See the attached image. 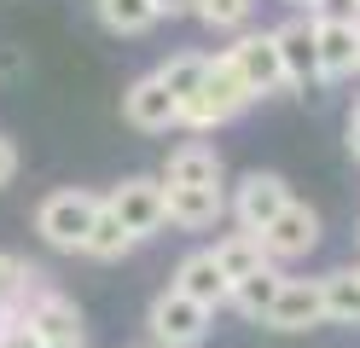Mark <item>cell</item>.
I'll return each mask as SVG.
<instances>
[{
    "mask_svg": "<svg viewBox=\"0 0 360 348\" xmlns=\"http://www.w3.org/2000/svg\"><path fill=\"white\" fill-rule=\"evenodd\" d=\"M285 203H290V180L274 174V169H256V174H244L238 192H233V221L250 226V232H262Z\"/></svg>",
    "mask_w": 360,
    "mask_h": 348,
    "instance_id": "obj_8",
    "label": "cell"
},
{
    "mask_svg": "<svg viewBox=\"0 0 360 348\" xmlns=\"http://www.w3.org/2000/svg\"><path fill=\"white\" fill-rule=\"evenodd\" d=\"M163 180L169 186H221V151L215 146H180V151H169V162H163Z\"/></svg>",
    "mask_w": 360,
    "mask_h": 348,
    "instance_id": "obj_15",
    "label": "cell"
},
{
    "mask_svg": "<svg viewBox=\"0 0 360 348\" xmlns=\"http://www.w3.org/2000/svg\"><path fill=\"white\" fill-rule=\"evenodd\" d=\"M343 134H349V157L360 162V99H354V110H349V122H343Z\"/></svg>",
    "mask_w": 360,
    "mask_h": 348,
    "instance_id": "obj_27",
    "label": "cell"
},
{
    "mask_svg": "<svg viewBox=\"0 0 360 348\" xmlns=\"http://www.w3.org/2000/svg\"><path fill=\"white\" fill-rule=\"evenodd\" d=\"M308 12H314V18H354V12H360V0H314Z\"/></svg>",
    "mask_w": 360,
    "mask_h": 348,
    "instance_id": "obj_25",
    "label": "cell"
},
{
    "mask_svg": "<svg viewBox=\"0 0 360 348\" xmlns=\"http://www.w3.org/2000/svg\"><path fill=\"white\" fill-rule=\"evenodd\" d=\"M151 6H157V18H186L192 0H151Z\"/></svg>",
    "mask_w": 360,
    "mask_h": 348,
    "instance_id": "obj_28",
    "label": "cell"
},
{
    "mask_svg": "<svg viewBox=\"0 0 360 348\" xmlns=\"http://www.w3.org/2000/svg\"><path fill=\"white\" fill-rule=\"evenodd\" d=\"M285 6H314V0H285Z\"/></svg>",
    "mask_w": 360,
    "mask_h": 348,
    "instance_id": "obj_30",
    "label": "cell"
},
{
    "mask_svg": "<svg viewBox=\"0 0 360 348\" xmlns=\"http://www.w3.org/2000/svg\"><path fill=\"white\" fill-rule=\"evenodd\" d=\"M134 244H140V238L128 232V221L105 203V209H99V221H94V232H87V250H82V255H94V262H122Z\"/></svg>",
    "mask_w": 360,
    "mask_h": 348,
    "instance_id": "obj_19",
    "label": "cell"
},
{
    "mask_svg": "<svg viewBox=\"0 0 360 348\" xmlns=\"http://www.w3.org/2000/svg\"><path fill=\"white\" fill-rule=\"evenodd\" d=\"M320 41V82H349L360 70V23L354 18H314Z\"/></svg>",
    "mask_w": 360,
    "mask_h": 348,
    "instance_id": "obj_10",
    "label": "cell"
},
{
    "mask_svg": "<svg viewBox=\"0 0 360 348\" xmlns=\"http://www.w3.org/2000/svg\"><path fill=\"white\" fill-rule=\"evenodd\" d=\"M99 23L110 35H146L157 23V6L151 0H99Z\"/></svg>",
    "mask_w": 360,
    "mask_h": 348,
    "instance_id": "obj_21",
    "label": "cell"
},
{
    "mask_svg": "<svg viewBox=\"0 0 360 348\" xmlns=\"http://www.w3.org/2000/svg\"><path fill=\"white\" fill-rule=\"evenodd\" d=\"M99 209H105V198H94L87 186H58V192L41 198V209H35V232H41L53 250L76 255V250H87V232H94Z\"/></svg>",
    "mask_w": 360,
    "mask_h": 348,
    "instance_id": "obj_2",
    "label": "cell"
},
{
    "mask_svg": "<svg viewBox=\"0 0 360 348\" xmlns=\"http://www.w3.org/2000/svg\"><path fill=\"white\" fill-rule=\"evenodd\" d=\"M122 116H128V128H140V134H169V128H180V99L151 70V76H140L122 93Z\"/></svg>",
    "mask_w": 360,
    "mask_h": 348,
    "instance_id": "obj_7",
    "label": "cell"
},
{
    "mask_svg": "<svg viewBox=\"0 0 360 348\" xmlns=\"http://www.w3.org/2000/svg\"><path fill=\"white\" fill-rule=\"evenodd\" d=\"M18 314L35 325L41 342H53V337H82V308H76L70 296L47 290V285H35V290L24 296V308H18Z\"/></svg>",
    "mask_w": 360,
    "mask_h": 348,
    "instance_id": "obj_13",
    "label": "cell"
},
{
    "mask_svg": "<svg viewBox=\"0 0 360 348\" xmlns=\"http://www.w3.org/2000/svg\"><path fill=\"white\" fill-rule=\"evenodd\" d=\"M0 348H41V337L24 314H0Z\"/></svg>",
    "mask_w": 360,
    "mask_h": 348,
    "instance_id": "obj_24",
    "label": "cell"
},
{
    "mask_svg": "<svg viewBox=\"0 0 360 348\" xmlns=\"http://www.w3.org/2000/svg\"><path fill=\"white\" fill-rule=\"evenodd\" d=\"M210 319H215V308H204V302H192L186 290H163L151 302V314H146V331H151V342L157 348H198L210 337Z\"/></svg>",
    "mask_w": 360,
    "mask_h": 348,
    "instance_id": "obj_3",
    "label": "cell"
},
{
    "mask_svg": "<svg viewBox=\"0 0 360 348\" xmlns=\"http://www.w3.org/2000/svg\"><path fill=\"white\" fill-rule=\"evenodd\" d=\"M279 285H285L279 262H267V267H256L250 278H238V285H233V308H238L244 319H267V308H274Z\"/></svg>",
    "mask_w": 360,
    "mask_h": 348,
    "instance_id": "obj_18",
    "label": "cell"
},
{
    "mask_svg": "<svg viewBox=\"0 0 360 348\" xmlns=\"http://www.w3.org/2000/svg\"><path fill=\"white\" fill-rule=\"evenodd\" d=\"M105 203L128 221V232H134V238H151V232H163V226H169V186H163V180H151V174L122 180Z\"/></svg>",
    "mask_w": 360,
    "mask_h": 348,
    "instance_id": "obj_5",
    "label": "cell"
},
{
    "mask_svg": "<svg viewBox=\"0 0 360 348\" xmlns=\"http://www.w3.org/2000/svg\"><path fill=\"white\" fill-rule=\"evenodd\" d=\"M215 262H221V273L233 278H250L256 267H267V244H262V232H250V226H238V232H227V238H215Z\"/></svg>",
    "mask_w": 360,
    "mask_h": 348,
    "instance_id": "obj_16",
    "label": "cell"
},
{
    "mask_svg": "<svg viewBox=\"0 0 360 348\" xmlns=\"http://www.w3.org/2000/svg\"><path fill=\"white\" fill-rule=\"evenodd\" d=\"M279 58H285V76L290 87H308V82H320V41H314V12H297V18H285L279 30Z\"/></svg>",
    "mask_w": 360,
    "mask_h": 348,
    "instance_id": "obj_11",
    "label": "cell"
},
{
    "mask_svg": "<svg viewBox=\"0 0 360 348\" xmlns=\"http://www.w3.org/2000/svg\"><path fill=\"white\" fill-rule=\"evenodd\" d=\"M192 18L204 30H244L250 23V0H192Z\"/></svg>",
    "mask_w": 360,
    "mask_h": 348,
    "instance_id": "obj_23",
    "label": "cell"
},
{
    "mask_svg": "<svg viewBox=\"0 0 360 348\" xmlns=\"http://www.w3.org/2000/svg\"><path fill=\"white\" fill-rule=\"evenodd\" d=\"M262 244H267V262H302V255H314V244H320V215L290 198L279 215L262 226Z\"/></svg>",
    "mask_w": 360,
    "mask_h": 348,
    "instance_id": "obj_6",
    "label": "cell"
},
{
    "mask_svg": "<svg viewBox=\"0 0 360 348\" xmlns=\"http://www.w3.org/2000/svg\"><path fill=\"white\" fill-rule=\"evenodd\" d=\"M169 186V180H163ZM227 215V198H221V186H169V226L180 232H204Z\"/></svg>",
    "mask_w": 360,
    "mask_h": 348,
    "instance_id": "obj_14",
    "label": "cell"
},
{
    "mask_svg": "<svg viewBox=\"0 0 360 348\" xmlns=\"http://www.w3.org/2000/svg\"><path fill=\"white\" fill-rule=\"evenodd\" d=\"M169 285H174V290H186L192 302H204V308H227V302H233V278L221 273L215 250H192V255H180V267H174Z\"/></svg>",
    "mask_w": 360,
    "mask_h": 348,
    "instance_id": "obj_12",
    "label": "cell"
},
{
    "mask_svg": "<svg viewBox=\"0 0 360 348\" xmlns=\"http://www.w3.org/2000/svg\"><path fill=\"white\" fill-rule=\"evenodd\" d=\"M35 285H41V273H35L30 262H18V255L0 250V314H18Z\"/></svg>",
    "mask_w": 360,
    "mask_h": 348,
    "instance_id": "obj_22",
    "label": "cell"
},
{
    "mask_svg": "<svg viewBox=\"0 0 360 348\" xmlns=\"http://www.w3.org/2000/svg\"><path fill=\"white\" fill-rule=\"evenodd\" d=\"M227 53H233V64L244 70V82L256 87V99L290 93V76H285V58H279L274 30H238V41L227 46Z\"/></svg>",
    "mask_w": 360,
    "mask_h": 348,
    "instance_id": "obj_4",
    "label": "cell"
},
{
    "mask_svg": "<svg viewBox=\"0 0 360 348\" xmlns=\"http://www.w3.org/2000/svg\"><path fill=\"white\" fill-rule=\"evenodd\" d=\"M41 348H87V337H53V342H41Z\"/></svg>",
    "mask_w": 360,
    "mask_h": 348,
    "instance_id": "obj_29",
    "label": "cell"
},
{
    "mask_svg": "<svg viewBox=\"0 0 360 348\" xmlns=\"http://www.w3.org/2000/svg\"><path fill=\"white\" fill-rule=\"evenodd\" d=\"M157 76H163V87L174 93L180 105H186L192 93L204 87V76H210V58H204V53H174L169 64H157Z\"/></svg>",
    "mask_w": 360,
    "mask_h": 348,
    "instance_id": "obj_20",
    "label": "cell"
},
{
    "mask_svg": "<svg viewBox=\"0 0 360 348\" xmlns=\"http://www.w3.org/2000/svg\"><path fill=\"white\" fill-rule=\"evenodd\" d=\"M262 325H274V331H314V325H326V290H320V278H285Z\"/></svg>",
    "mask_w": 360,
    "mask_h": 348,
    "instance_id": "obj_9",
    "label": "cell"
},
{
    "mask_svg": "<svg viewBox=\"0 0 360 348\" xmlns=\"http://www.w3.org/2000/svg\"><path fill=\"white\" fill-rule=\"evenodd\" d=\"M250 105H256V87L244 82V70L233 64V53H221V58H210L204 87L180 105V128H221V122H233V116L250 110Z\"/></svg>",
    "mask_w": 360,
    "mask_h": 348,
    "instance_id": "obj_1",
    "label": "cell"
},
{
    "mask_svg": "<svg viewBox=\"0 0 360 348\" xmlns=\"http://www.w3.org/2000/svg\"><path fill=\"white\" fill-rule=\"evenodd\" d=\"M320 290H326V325H360V267L326 273Z\"/></svg>",
    "mask_w": 360,
    "mask_h": 348,
    "instance_id": "obj_17",
    "label": "cell"
},
{
    "mask_svg": "<svg viewBox=\"0 0 360 348\" xmlns=\"http://www.w3.org/2000/svg\"><path fill=\"white\" fill-rule=\"evenodd\" d=\"M12 174H18V146L0 134V186H12Z\"/></svg>",
    "mask_w": 360,
    "mask_h": 348,
    "instance_id": "obj_26",
    "label": "cell"
}]
</instances>
